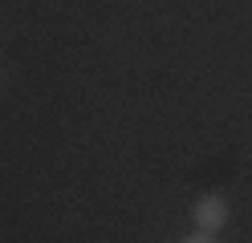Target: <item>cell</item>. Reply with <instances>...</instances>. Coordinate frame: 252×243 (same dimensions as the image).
<instances>
[{"mask_svg": "<svg viewBox=\"0 0 252 243\" xmlns=\"http://www.w3.org/2000/svg\"><path fill=\"white\" fill-rule=\"evenodd\" d=\"M228 215H232V207H228L224 194H199L195 207H191V223H195V231H208V235L224 231Z\"/></svg>", "mask_w": 252, "mask_h": 243, "instance_id": "1", "label": "cell"}, {"mask_svg": "<svg viewBox=\"0 0 252 243\" xmlns=\"http://www.w3.org/2000/svg\"><path fill=\"white\" fill-rule=\"evenodd\" d=\"M179 243H220V239L208 235V231H195V235H187V239H179Z\"/></svg>", "mask_w": 252, "mask_h": 243, "instance_id": "2", "label": "cell"}]
</instances>
